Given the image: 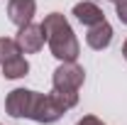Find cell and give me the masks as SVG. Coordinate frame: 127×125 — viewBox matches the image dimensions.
<instances>
[{
    "label": "cell",
    "mask_w": 127,
    "mask_h": 125,
    "mask_svg": "<svg viewBox=\"0 0 127 125\" xmlns=\"http://www.w3.org/2000/svg\"><path fill=\"white\" fill-rule=\"evenodd\" d=\"M76 125H105V123H103L100 118H95V115H83Z\"/></svg>",
    "instance_id": "obj_10"
},
{
    "label": "cell",
    "mask_w": 127,
    "mask_h": 125,
    "mask_svg": "<svg viewBox=\"0 0 127 125\" xmlns=\"http://www.w3.org/2000/svg\"><path fill=\"white\" fill-rule=\"evenodd\" d=\"M117 5V17H120V22L127 25V0H120V2H115Z\"/></svg>",
    "instance_id": "obj_9"
},
{
    "label": "cell",
    "mask_w": 127,
    "mask_h": 125,
    "mask_svg": "<svg viewBox=\"0 0 127 125\" xmlns=\"http://www.w3.org/2000/svg\"><path fill=\"white\" fill-rule=\"evenodd\" d=\"M122 57L127 59V39H125V44H122Z\"/></svg>",
    "instance_id": "obj_11"
},
{
    "label": "cell",
    "mask_w": 127,
    "mask_h": 125,
    "mask_svg": "<svg viewBox=\"0 0 127 125\" xmlns=\"http://www.w3.org/2000/svg\"><path fill=\"white\" fill-rule=\"evenodd\" d=\"M83 81H86L83 66H78L76 62H64L61 66H56V71L51 76V86H54L51 93L56 96L59 103L68 110L78 103V91L83 86Z\"/></svg>",
    "instance_id": "obj_3"
},
{
    "label": "cell",
    "mask_w": 127,
    "mask_h": 125,
    "mask_svg": "<svg viewBox=\"0 0 127 125\" xmlns=\"http://www.w3.org/2000/svg\"><path fill=\"white\" fill-rule=\"evenodd\" d=\"M86 42H88V47L95 49V52H103L105 47H110V42H112V27H110V22L103 20V22H98V25H93V27H88Z\"/></svg>",
    "instance_id": "obj_7"
},
{
    "label": "cell",
    "mask_w": 127,
    "mask_h": 125,
    "mask_svg": "<svg viewBox=\"0 0 127 125\" xmlns=\"http://www.w3.org/2000/svg\"><path fill=\"white\" fill-rule=\"evenodd\" d=\"M34 12H37V2L34 0H10L7 2V17H10V22L17 25V27L30 25Z\"/></svg>",
    "instance_id": "obj_6"
},
{
    "label": "cell",
    "mask_w": 127,
    "mask_h": 125,
    "mask_svg": "<svg viewBox=\"0 0 127 125\" xmlns=\"http://www.w3.org/2000/svg\"><path fill=\"white\" fill-rule=\"evenodd\" d=\"M0 66H2L5 78H22L30 74V64L22 57V49L17 44V39L0 37Z\"/></svg>",
    "instance_id": "obj_4"
},
{
    "label": "cell",
    "mask_w": 127,
    "mask_h": 125,
    "mask_svg": "<svg viewBox=\"0 0 127 125\" xmlns=\"http://www.w3.org/2000/svg\"><path fill=\"white\" fill-rule=\"evenodd\" d=\"M44 42H47L44 27L37 25V22H30V25L20 27V32H17V44L22 49V54H37L44 47Z\"/></svg>",
    "instance_id": "obj_5"
},
{
    "label": "cell",
    "mask_w": 127,
    "mask_h": 125,
    "mask_svg": "<svg viewBox=\"0 0 127 125\" xmlns=\"http://www.w3.org/2000/svg\"><path fill=\"white\" fill-rule=\"evenodd\" d=\"M73 15H76V20H78L81 25H86V27H93V25H98V22L105 20L103 10H100L95 2H91V0L76 2V5H73Z\"/></svg>",
    "instance_id": "obj_8"
},
{
    "label": "cell",
    "mask_w": 127,
    "mask_h": 125,
    "mask_svg": "<svg viewBox=\"0 0 127 125\" xmlns=\"http://www.w3.org/2000/svg\"><path fill=\"white\" fill-rule=\"evenodd\" d=\"M110 2H120V0H110Z\"/></svg>",
    "instance_id": "obj_12"
},
{
    "label": "cell",
    "mask_w": 127,
    "mask_h": 125,
    "mask_svg": "<svg viewBox=\"0 0 127 125\" xmlns=\"http://www.w3.org/2000/svg\"><path fill=\"white\" fill-rule=\"evenodd\" d=\"M44 34H47V44L51 49V54L59 62H76L81 54V44L76 39V34L71 30L68 20L61 12H49L42 22Z\"/></svg>",
    "instance_id": "obj_2"
},
{
    "label": "cell",
    "mask_w": 127,
    "mask_h": 125,
    "mask_svg": "<svg viewBox=\"0 0 127 125\" xmlns=\"http://www.w3.org/2000/svg\"><path fill=\"white\" fill-rule=\"evenodd\" d=\"M5 110L10 118H30L34 123H56L66 108L54 93H37L30 88H15L5 98Z\"/></svg>",
    "instance_id": "obj_1"
}]
</instances>
